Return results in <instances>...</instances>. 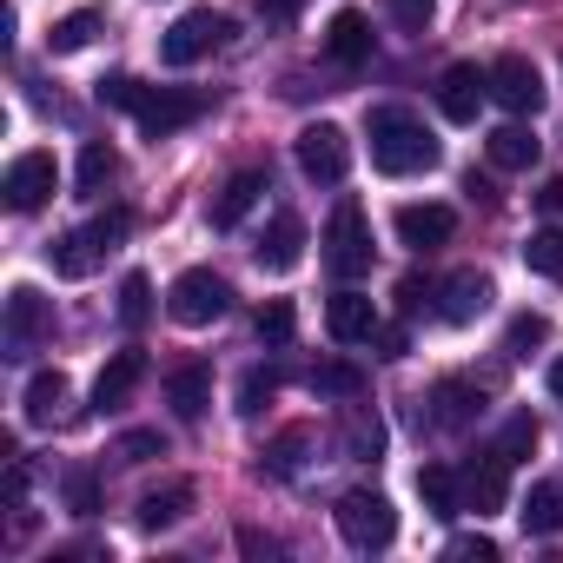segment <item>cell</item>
<instances>
[{"instance_id": "6da1fadb", "label": "cell", "mask_w": 563, "mask_h": 563, "mask_svg": "<svg viewBox=\"0 0 563 563\" xmlns=\"http://www.w3.org/2000/svg\"><path fill=\"white\" fill-rule=\"evenodd\" d=\"M365 140H372V166L391 173V179H411V173H431L444 153L431 140V126L411 113V107H372L365 113Z\"/></svg>"}, {"instance_id": "7a4b0ae2", "label": "cell", "mask_w": 563, "mask_h": 563, "mask_svg": "<svg viewBox=\"0 0 563 563\" xmlns=\"http://www.w3.org/2000/svg\"><path fill=\"white\" fill-rule=\"evenodd\" d=\"M225 306H232V286H225L212 265H192V272H179L173 286H166V319H173V325H186V332H199V325L225 319Z\"/></svg>"}, {"instance_id": "3957f363", "label": "cell", "mask_w": 563, "mask_h": 563, "mask_svg": "<svg viewBox=\"0 0 563 563\" xmlns=\"http://www.w3.org/2000/svg\"><path fill=\"white\" fill-rule=\"evenodd\" d=\"M332 517H339V537H345L358 556L398 543V510H391V497H378V490H345Z\"/></svg>"}, {"instance_id": "277c9868", "label": "cell", "mask_w": 563, "mask_h": 563, "mask_svg": "<svg viewBox=\"0 0 563 563\" xmlns=\"http://www.w3.org/2000/svg\"><path fill=\"white\" fill-rule=\"evenodd\" d=\"M372 219H365V206L358 199H339L332 206V225H325V265H332V278H345V286H352V278L358 272H372Z\"/></svg>"}, {"instance_id": "5b68a950", "label": "cell", "mask_w": 563, "mask_h": 563, "mask_svg": "<svg viewBox=\"0 0 563 563\" xmlns=\"http://www.w3.org/2000/svg\"><path fill=\"white\" fill-rule=\"evenodd\" d=\"M232 41V14H212V8H186L166 34H159V60L166 67H192V60H206L212 47H225Z\"/></svg>"}, {"instance_id": "8992f818", "label": "cell", "mask_w": 563, "mask_h": 563, "mask_svg": "<svg viewBox=\"0 0 563 563\" xmlns=\"http://www.w3.org/2000/svg\"><path fill=\"white\" fill-rule=\"evenodd\" d=\"M292 153H299V173H306L312 186H345V173H352V140H345V126H332V120H312V126L292 140Z\"/></svg>"}, {"instance_id": "52a82bcc", "label": "cell", "mask_w": 563, "mask_h": 563, "mask_svg": "<svg viewBox=\"0 0 563 563\" xmlns=\"http://www.w3.org/2000/svg\"><path fill=\"white\" fill-rule=\"evenodd\" d=\"M54 186H60V166H54V153H41V146L14 153V159H8V173H0L8 212H41V206L54 199Z\"/></svg>"}, {"instance_id": "ba28073f", "label": "cell", "mask_w": 563, "mask_h": 563, "mask_svg": "<svg viewBox=\"0 0 563 563\" xmlns=\"http://www.w3.org/2000/svg\"><path fill=\"white\" fill-rule=\"evenodd\" d=\"M504 504H510V457L490 444L484 457H471V464L457 471V510L490 517V510H504Z\"/></svg>"}, {"instance_id": "9c48e42d", "label": "cell", "mask_w": 563, "mask_h": 563, "mask_svg": "<svg viewBox=\"0 0 563 563\" xmlns=\"http://www.w3.org/2000/svg\"><path fill=\"white\" fill-rule=\"evenodd\" d=\"M199 113H206V100L186 93V87H140V100H133V120H140L146 140H166V133L192 126Z\"/></svg>"}, {"instance_id": "30bf717a", "label": "cell", "mask_w": 563, "mask_h": 563, "mask_svg": "<svg viewBox=\"0 0 563 563\" xmlns=\"http://www.w3.org/2000/svg\"><path fill=\"white\" fill-rule=\"evenodd\" d=\"M490 278L484 272H451V278H438L431 286V312L444 319V325H477L484 312H490Z\"/></svg>"}, {"instance_id": "8fae6325", "label": "cell", "mask_w": 563, "mask_h": 563, "mask_svg": "<svg viewBox=\"0 0 563 563\" xmlns=\"http://www.w3.org/2000/svg\"><path fill=\"white\" fill-rule=\"evenodd\" d=\"M484 74H490V100H497L504 113H517V120H523V113H537V107H543V74H537L523 54H497Z\"/></svg>"}, {"instance_id": "7c38bea8", "label": "cell", "mask_w": 563, "mask_h": 563, "mask_svg": "<svg viewBox=\"0 0 563 563\" xmlns=\"http://www.w3.org/2000/svg\"><path fill=\"white\" fill-rule=\"evenodd\" d=\"M477 418H484V391L471 378H438L424 391V424L431 431H471Z\"/></svg>"}, {"instance_id": "4fadbf2b", "label": "cell", "mask_w": 563, "mask_h": 563, "mask_svg": "<svg viewBox=\"0 0 563 563\" xmlns=\"http://www.w3.org/2000/svg\"><path fill=\"white\" fill-rule=\"evenodd\" d=\"M484 100H490V74H477L471 60H457V67L438 74V113H444L451 126H471Z\"/></svg>"}, {"instance_id": "5bb4252c", "label": "cell", "mask_w": 563, "mask_h": 563, "mask_svg": "<svg viewBox=\"0 0 563 563\" xmlns=\"http://www.w3.org/2000/svg\"><path fill=\"white\" fill-rule=\"evenodd\" d=\"M47 332H54V306L34 286H14L8 292V358H27Z\"/></svg>"}, {"instance_id": "9a60e30c", "label": "cell", "mask_w": 563, "mask_h": 563, "mask_svg": "<svg viewBox=\"0 0 563 563\" xmlns=\"http://www.w3.org/2000/svg\"><path fill=\"white\" fill-rule=\"evenodd\" d=\"M378 306L365 299V292H352V286H339L332 299H325V332L339 339V345H372L378 339Z\"/></svg>"}, {"instance_id": "2e32d148", "label": "cell", "mask_w": 563, "mask_h": 563, "mask_svg": "<svg viewBox=\"0 0 563 563\" xmlns=\"http://www.w3.org/2000/svg\"><path fill=\"white\" fill-rule=\"evenodd\" d=\"M391 232H398V245H411V252H438V245H451V232H457V212L451 206H398V219H391Z\"/></svg>"}, {"instance_id": "e0dca14e", "label": "cell", "mask_w": 563, "mask_h": 563, "mask_svg": "<svg viewBox=\"0 0 563 563\" xmlns=\"http://www.w3.org/2000/svg\"><path fill=\"white\" fill-rule=\"evenodd\" d=\"M252 258H258L265 272H292V265L306 258V219H299V212H272L265 232H258V245H252Z\"/></svg>"}, {"instance_id": "ac0fdd59", "label": "cell", "mask_w": 563, "mask_h": 563, "mask_svg": "<svg viewBox=\"0 0 563 563\" xmlns=\"http://www.w3.org/2000/svg\"><path fill=\"white\" fill-rule=\"evenodd\" d=\"M325 60L345 67V74L372 60V21H365L358 8H339V14L325 21Z\"/></svg>"}, {"instance_id": "d6986e66", "label": "cell", "mask_w": 563, "mask_h": 563, "mask_svg": "<svg viewBox=\"0 0 563 563\" xmlns=\"http://www.w3.org/2000/svg\"><path fill=\"white\" fill-rule=\"evenodd\" d=\"M258 192H265V173L258 166H239L219 192H212V206H206V219H212V232H232L252 206H258Z\"/></svg>"}, {"instance_id": "ffe728a7", "label": "cell", "mask_w": 563, "mask_h": 563, "mask_svg": "<svg viewBox=\"0 0 563 563\" xmlns=\"http://www.w3.org/2000/svg\"><path fill=\"white\" fill-rule=\"evenodd\" d=\"M140 385H146V352H113L100 365V378H93V405L100 411H120V405H133Z\"/></svg>"}, {"instance_id": "44dd1931", "label": "cell", "mask_w": 563, "mask_h": 563, "mask_svg": "<svg viewBox=\"0 0 563 563\" xmlns=\"http://www.w3.org/2000/svg\"><path fill=\"white\" fill-rule=\"evenodd\" d=\"M166 405H173V418H186V424H199L206 418V405H212V365H173L166 372Z\"/></svg>"}, {"instance_id": "7402d4cb", "label": "cell", "mask_w": 563, "mask_h": 563, "mask_svg": "<svg viewBox=\"0 0 563 563\" xmlns=\"http://www.w3.org/2000/svg\"><path fill=\"white\" fill-rule=\"evenodd\" d=\"M192 504H199V490H192L186 477H173V484H159V490H146V497H140L133 523H140V530H173V523H186V517H192Z\"/></svg>"}, {"instance_id": "603a6c76", "label": "cell", "mask_w": 563, "mask_h": 563, "mask_svg": "<svg viewBox=\"0 0 563 563\" xmlns=\"http://www.w3.org/2000/svg\"><path fill=\"white\" fill-rule=\"evenodd\" d=\"M339 444H345V457H358V464L385 457V418H378L372 405H345V411H339Z\"/></svg>"}, {"instance_id": "cb8c5ba5", "label": "cell", "mask_w": 563, "mask_h": 563, "mask_svg": "<svg viewBox=\"0 0 563 563\" xmlns=\"http://www.w3.org/2000/svg\"><path fill=\"white\" fill-rule=\"evenodd\" d=\"M100 258H107V245L93 239V225H80V232H60V239L47 245V265H54V278H87Z\"/></svg>"}, {"instance_id": "d4e9b609", "label": "cell", "mask_w": 563, "mask_h": 563, "mask_svg": "<svg viewBox=\"0 0 563 563\" xmlns=\"http://www.w3.org/2000/svg\"><path fill=\"white\" fill-rule=\"evenodd\" d=\"M306 457H312V424H286V431H278V438L258 451V471H272V477H299Z\"/></svg>"}, {"instance_id": "484cf974", "label": "cell", "mask_w": 563, "mask_h": 563, "mask_svg": "<svg viewBox=\"0 0 563 563\" xmlns=\"http://www.w3.org/2000/svg\"><path fill=\"white\" fill-rule=\"evenodd\" d=\"M67 398H74V385H67V372H34L27 378V424H60L67 418Z\"/></svg>"}, {"instance_id": "4316f807", "label": "cell", "mask_w": 563, "mask_h": 563, "mask_svg": "<svg viewBox=\"0 0 563 563\" xmlns=\"http://www.w3.org/2000/svg\"><path fill=\"white\" fill-rule=\"evenodd\" d=\"M484 146H490V166H504V173H523V166H537V146H543V140H537L530 126H497Z\"/></svg>"}, {"instance_id": "83f0119b", "label": "cell", "mask_w": 563, "mask_h": 563, "mask_svg": "<svg viewBox=\"0 0 563 563\" xmlns=\"http://www.w3.org/2000/svg\"><path fill=\"white\" fill-rule=\"evenodd\" d=\"M523 530L530 537H556L563 530V484H530V497H523Z\"/></svg>"}, {"instance_id": "f1b7e54d", "label": "cell", "mask_w": 563, "mask_h": 563, "mask_svg": "<svg viewBox=\"0 0 563 563\" xmlns=\"http://www.w3.org/2000/svg\"><path fill=\"white\" fill-rule=\"evenodd\" d=\"M100 27H107L100 8H74V14H60V21L47 27V47H54V54H80V47H93Z\"/></svg>"}, {"instance_id": "f546056e", "label": "cell", "mask_w": 563, "mask_h": 563, "mask_svg": "<svg viewBox=\"0 0 563 563\" xmlns=\"http://www.w3.org/2000/svg\"><path fill=\"white\" fill-rule=\"evenodd\" d=\"M113 179H120V153H113L107 140H87V146H80V166H74V186H80V192H107Z\"/></svg>"}, {"instance_id": "4dcf8cb0", "label": "cell", "mask_w": 563, "mask_h": 563, "mask_svg": "<svg viewBox=\"0 0 563 563\" xmlns=\"http://www.w3.org/2000/svg\"><path fill=\"white\" fill-rule=\"evenodd\" d=\"M60 497H67L74 517H100V504H107L100 471H93V464H67V471H60Z\"/></svg>"}, {"instance_id": "1f68e13d", "label": "cell", "mask_w": 563, "mask_h": 563, "mask_svg": "<svg viewBox=\"0 0 563 563\" xmlns=\"http://www.w3.org/2000/svg\"><path fill=\"white\" fill-rule=\"evenodd\" d=\"M523 265H530L537 278H556V286H563V225L530 232V239H523Z\"/></svg>"}, {"instance_id": "d6a6232c", "label": "cell", "mask_w": 563, "mask_h": 563, "mask_svg": "<svg viewBox=\"0 0 563 563\" xmlns=\"http://www.w3.org/2000/svg\"><path fill=\"white\" fill-rule=\"evenodd\" d=\"M319 398H358L365 391V372L352 365V358H325V365H312V378H306Z\"/></svg>"}, {"instance_id": "836d02e7", "label": "cell", "mask_w": 563, "mask_h": 563, "mask_svg": "<svg viewBox=\"0 0 563 563\" xmlns=\"http://www.w3.org/2000/svg\"><path fill=\"white\" fill-rule=\"evenodd\" d=\"M418 497L431 517H457V471L451 464H424L418 471Z\"/></svg>"}, {"instance_id": "e575fe53", "label": "cell", "mask_w": 563, "mask_h": 563, "mask_svg": "<svg viewBox=\"0 0 563 563\" xmlns=\"http://www.w3.org/2000/svg\"><path fill=\"white\" fill-rule=\"evenodd\" d=\"M146 319H153V278H146V272H126V278H120V325L140 332Z\"/></svg>"}, {"instance_id": "d590c367", "label": "cell", "mask_w": 563, "mask_h": 563, "mask_svg": "<svg viewBox=\"0 0 563 563\" xmlns=\"http://www.w3.org/2000/svg\"><path fill=\"white\" fill-rule=\"evenodd\" d=\"M252 325H258V345H292V332H299V312H292V299H265Z\"/></svg>"}, {"instance_id": "8d00e7d4", "label": "cell", "mask_w": 563, "mask_h": 563, "mask_svg": "<svg viewBox=\"0 0 563 563\" xmlns=\"http://www.w3.org/2000/svg\"><path fill=\"white\" fill-rule=\"evenodd\" d=\"M537 345H550V319H543V312H517L510 332H504V352H510V358H530Z\"/></svg>"}, {"instance_id": "74e56055", "label": "cell", "mask_w": 563, "mask_h": 563, "mask_svg": "<svg viewBox=\"0 0 563 563\" xmlns=\"http://www.w3.org/2000/svg\"><path fill=\"white\" fill-rule=\"evenodd\" d=\"M272 398H278V372H258V365H252V372L239 378V405H232V411H239V418H258Z\"/></svg>"}, {"instance_id": "f35d334b", "label": "cell", "mask_w": 563, "mask_h": 563, "mask_svg": "<svg viewBox=\"0 0 563 563\" xmlns=\"http://www.w3.org/2000/svg\"><path fill=\"white\" fill-rule=\"evenodd\" d=\"M537 438H543V424L530 418V411H510V424H504V438H497V451L517 464V457H530L537 451Z\"/></svg>"}, {"instance_id": "ab89813d", "label": "cell", "mask_w": 563, "mask_h": 563, "mask_svg": "<svg viewBox=\"0 0 563 563\" xmlns=\"http://www.w3.org/2000/svg\"><path fill=\"white\" fill-rule=\"evenodd\" d=\"M113 457H120V464H146V457H166V438H159V431H126V438L113 444Z\"/></svg>"}, {"instance_id": "60d3db41", "label": "cell", "mask_w": 563, "mask_h": 563, "mask_svg": "<svg viewBox=\"0 0 563 563\" xmlns=\"http://www.w3.org/2000/svg\"><path fill=\"white\" fill-rule=\"evenodd\" d=\"M385 14H391L405 34H424V27H431V14H438V0H385Z\"/></svg>"}, {"instance_id": "b9f144b4", "label": "cell", "mask_w": 563, "mask_h": 563, "mask_svg": "<svg viewBox=\"0 0 563 563\" xmlns=\"http://www.w3.org/2000/svg\"><path fill=\"white\" fill-rule=\"evenodd\" d=\"M444 556H451V563H497V543H490L484 530H471V537H451Z\"/></svg>"}, {"instance_id": "7bdbcfd3", "label": "cell", "mask_w": 563, "mask_h": 563, "mask_svg": "<svg viewBox=\"0 0 563 563\" xmlns=\"http://www.w3.org/2000/svg\"><path fill=\"white\" fill-rule=\"evenodd\" d=\"M93 93H100V107H126V113H133V100H140V80H126V74H107Z\"/></svg>"}, {"instance_id": "ee69618b", "label": "cell", "mask_w": 563, "mask_h": 563, "mask_svg": "<svg viewBox=\"0 0 563 563\" xmlns=\"http://www.w3.org/2000/svg\"><path fill=\"white\" fill-rule=\"evenodd\" d=\"M126 232H133V212H126V206H113V212H100V219H93V239H100L107 252H113Z\"/></svg>"}, {"instance_id": "f6af8a7d", "label": "cell", "mask_w": 563, "mask_h": 563, "mask_svg": "<svg viewBox=\"0 0 563 563\" xmlns=\"http://www.w3.org/2000/svg\"><path fill=\"white\" fill-rule=\"evenodd\" d=\"M239 550H245V556H258V563H265V556H286V543H278V537H265V530H252V523L239 530Z\"/></svg>"}, {"instance_id": "bcb514c9", "label": "cell", "mask_w": 563, "mask_h": 563, "mask_svg": "<svg viewBox=\"0 0 563 563\" xmlns=\"http://www.w3.org/2000/svg\"><path fill=\"white\" fill-rule=\"evenodd\" d=\"M378 345H385L378 358H405V352H411V332H405V325H378Z\"/></svg>"}, {"instance_id": "7dc6e473", "label": "cell", "mask_w": 563, "mask_h": 563, "mask_svg": "<svg viewBox=\"0 0 563 563\" xmlns=\"http://www.w3.org/2000/svg\"><path fill=\"white\" fill-rule=\"evenodd\" d=\"M398 299H405V312H424V306H431V286H424V278H405Z\"/></svg>"}, {"instance_id": "c3c4849f", "label": "cell", "mask_w": 563, "mask_h": 563, "mask_svg": "<svg viewBox=\"0 0 563 563\" xmlns=\"http://www.w3.org/2000/svg\"><path fill=\"white\" fill-rule=\"evenodd\" d=\"M537 206H543L550 219H563V179H543V186H537Z\"/></svg>"}, {"instance_id": "681fc988", "label": "cell", "mask_w": 563, "mask_h": 563, "mask_svg": "<svg viewBox=\"0 0 563 563\" xmlns=\"http://www.w3.org/2000/svg\"><path fill=\"white\" fill-rule=\"evenodd\" d=\"M464 192H471V199H484V206H497V186H490V179H477V173L464 179Z\"/></svg>"}, {"instance_id": "f907efd6", "label": "cell", "mask_w": 563, "mask_h": 563, "mask_svg": "<svg viewBox=\"0 0 563 563\" xmlns=\"http://www.w3.org/2000/svg\"><path fill=\"white\" fill-rule=\"evenodd\" d=\"M543 385H550V398H563V352L550 358V372H543Z\"/></svg>"}, {"instance_id": "816d5d0a", "label": "cell", "mask_w": 563, "mask_h": 563, "mask_svg": "<svg viewBox=\"0 0 563 563\" xmlns=\"http://www.w3.org/2000/svg\"><path fill=\"white\" fill-rule=\"evenodd\" d=\"M258 8H265V14H278V21H292V8H299V0H258Z\"/></svg>"}]
</instances>
